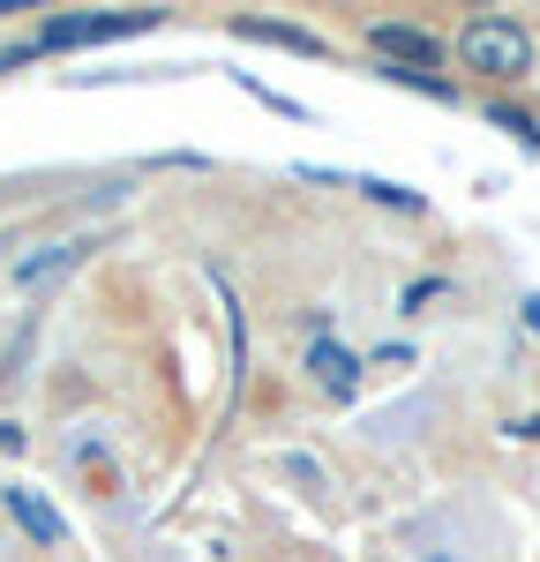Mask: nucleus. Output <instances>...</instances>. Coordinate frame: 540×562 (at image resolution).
<instances>
[{"instance_id":"obj_1","label":"nucleus","mask_w":540,"mask_h":562,"mask_svg":"<svg viewBox=\"0 0 540 562\" xmlns=\"http://www.w3.org/2000/svg\"><path fill=\"white\" fill-rule=\"evenodd\" d=\"M465 68H481V76H526L533 68V38L518 31V23H503V15H481V23H465Z\"/></svg>"},{"instance_id":"obj_2","label":"nucleus","mask_w":540,"mask_h":562,"mask_svg":"<svg viewBox=\"0 0 540 562\" xmlns=\"http://www.w3.org/2000/svg\"><path fill=\"white\" fill-rule=\"evenodd\" d=\"M150 15H60L45 23V53H68V45H98V38H121V31H143Z\"/></svg>"},{"instance_id":"obj_3","label":"nucleus","mask_w":540,"mask_h":562,"mask_svg":"<svg viewBox=\"0 0 540 562\" xmlns=\"http://www.w3.org/2000/svg\"><path fill=\"white\" fill-rule=\"evenodd\" d=\"M368 38H375V53H391V60H413V68H436V60H443V45L428 38V31H413V23H375Z\"/></svg>"},{"instance_id":"obj_4","label":"nucleus","mask_w":540,"mask_h":562,"mask_svg":"<svg viewBox=\"0 0 540 562\" xmlns=\"http://www.w3.org/2000/svg\"><path fill=\"white\" fill-rule=\"evenodd\" d=\"M8 510L23 518V532H38V540H60V518L45 510V503L31 495V487H8Z\"/></svg>"},{"instance_id":"obj_5","label":"nucleus","mask_w":540,"mask_h":562,"mask_svg":"<svg viewBox=\"0 0 540 562\" xmlns=\"http://www.w3.org/2000/svg\"><path fill=\"white\" fill-rule=\"evenodd\" d=\"M315 375H323V390H353V352H338V346H315Z\"/></svg>"},{"instance_id":"obj_6","label":"nucleus","mask_w":540,"mask_h":562,"mask_svg":"<svg viewBox=\"0 0 540 562\" xmlns=\"http://www.w3.org/2000/svg\"><path fill=\"white\" fill-rule=\"evenodd\" d=\"M8 8H31V0H0V15H8Z\"/></svg>"},{"instance_id":"obj_7","label":"nucleus","mask_w":540,"mask_h":562,"mask_svg":"<svg viewBox=\"0 0 540 562\" xmlns=\"http://www.w3.org/2000/svg\"><path fill=\"white\" fill-rule=\"evenodd\" d=\"M533 330H540V315H533Z\"/></svg>"}]
</instances>
